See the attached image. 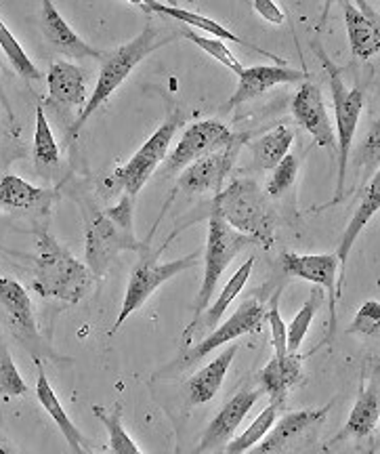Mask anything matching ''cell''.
<instances>
[{"label": "cell", "instance_id": "cell-16", "mask_svg": "<svg viewBox=\"0 0 380 454\" xmlns=\"http://www.w3.org/2000/svg\"><path fill=\"white\" fill-rule=\"evenodd\" d=\"M307 81V72L294 70L291 66H254L244 67L237 76V87L227 101V110L240 104H246L254 98H260L268 90L280 87V84H294Z\"/></svg>", "mask_w": 380, "mask_h": 454}, {"label": "cell", "instance_id": "cell-4", "mask_svg": "<svg viewBox=\"0 0 380 454\" xmlns=\"http://www.w3.org/2000/svg\"><path fill=\"white\" fill-rule=\"evenodd\" d=\"M315 55L320 57L322 66L328 74V82H330V93L334 101V114H337V150H338V179H337V194L332 198V204L343 200L345 196V181H347V164L351 156V147H353L355 130L360 124L361 110H364V93L361 89H349L343 82L338 66L334 64L326 51L315 44Z\"/></svg>", "mask_w": 380, "mask_h": 454}, {"label": "cell", "instance_id": "cell-11", "mask_svg": "<svg viewBox=\"0 0 380 454\" xmlns=\"http://www.w3.org/2000/svg\"><path fill=\"white\" fill-rule=\"evenodd\" d=\"M280 268L283 274L300 278L317 284L328 294V309H330V326H328V334L324 345L332 343L334 333H337V303H338V291H337V276H338V259L337 254H299V253H282L280 254Z\"/></svg>", "mask_w": 380, "mask_h": 454}, {"label": "cell", "instance_id": "cell-14", "mask_svg": "<svg viewBox=\"0 0 380 454\" xmlns=\"http://www.w3.org/2000/svg\"><path fill=\"white\" fill-rule=\"evenodd\" d=\"M291 107L292 116L315 139L317 145L337 150V135H334L330 114H328L322 89L315 82L305 81L299 93L294 95Z\"/></svg>", "mask_w": 380, "mask_h": 454}, {"label": "cell", "instance_id": "cell-23", "mask_svg": "<svg viewBox=\"0 0 380 454\" xmlns=\"http://www.w3.org/2000/svg\"><path fill=\"white\" fill-rule=\"evenodd\" d=\"M252 268H254V257H248L240 265V268H237L236 274L227 280L223 291H221V294H219V299L214 301V303L208 305L206 311H204V314L198 317L196 322H191V325L185 328V333H183L185 340H190L194 333H202L204 337H206L208 333H213L214 328L219 326V322L223 320L225 311L231 305V301H234L237 294L242 293V288L246 286L248 278H251V274H252Z\"/></svg>", "mask_w": 380, "mask_h": 454}, {"label": "cell", "instance_id": "cell-26", "mask_svg": "<svg viewBox=\"0 0 380 454\" xmlns=\"http://www.w3.org/2000/svg\"><path fill=\"white\" fill-rule=\"evenodd\" d=\"M34 364H36V397L38 402H41V406L44 411L49 412V417L53 419L57 427H59L61 434H64V438L67 444H70L72 452L74 454H82L84 452V438L81 434V429L76 427V425L72 423L70 414L66 412L64 404L59 402V397H57L53 385H50L47 372H44V366H43V360H34Z\"/></svg>", "mask_w": 380, "mask_h": 454}, {"label": "cell", "instance_id": "cell-32", "mask_svg": "<svg viewBox=\"0 0 380 454\" xmlns=\"http://www.w3.org/2000/svg\"><path fill=\"white\" fill-rule=\"evenodd\" d=\"M0 49L4 51V55H7L11 66L15 67V72L19 74L21 78H26V81H41L43 78L41 70H38L36 64L27 57L24 47H21L19 41L13 36V32L9 30L3 20H0Z\"/></svg>", "mask_w": 380, "mask_h": 454}, {"label": "cell", "instance_id": "cell-15", "mask_svg": "<svg viewBox=\"0 0 380 454\" xmlns=\"http://www.w3.org/2000/svg\"><path fill=\"white\" fill-rule=\"evenodd\" d=\"M263 394H265L263 389H248V387L237 391V394L217 412V417L213 419L206 431H204L200 446L196 448L194 454H202L206 450H213V448L227 444V442L234 438L237 427H240L244 419H246V414L252 411V406L257 404Z\"/></svg>", "mask_w": 380, "mask_h": 454}, {"label": "cell", "instance_id": "cell-5", "mask_svg": "<svg viewBox=\"0 0 380 454\" xmlns=\"http://www.w3.org/2000/svg\"><path fill=\"white\" fill-rule=\"evenodd\" d=\"M81 208L84 217V254L93 278L104 276L118 253H141L143 244L137 240L135 231L124 230L112 217H107L105 208H99L90 200H81Z\"/></svg>", "mask_w": 380, "mask_h": 454}, {"label": "cell", "instance_id": "cell-39", "mask_svg": "<svg viewBox=\"0 0 380 454\" xmlns=\"http://www.w3.org/2000/svg\"><path fill=\"white\" fill-rule=\"evenodd\" d=\"M380 328V303L376 299H368L361 303V308L357 309L353 322L347 326L349 334H361V337L372 339L378 337Z\"/></svg>", "mask_w": 380, "mask_h": 454}, {"label": "cell", "instance_id": "cell-29", "mask_svg": "<svg viewBox=\"0 0 380 454\" xmlns=\"http://www.w3.org/2000/svg\"><path fill=\"white\" fill-rule=\"evenodd\" d=\"M294 141V133L286 124H277L263 137L252 144V156L263 170H274L283 158L291 154V145Z\"/></svg>", "mask_w": 380, "mask_h": 454}, {"label": "cell", "instance_id": "cell-8", "mask_svg": "<svg viewBox=\"0 0 380 454\" xmlns=\"http://www.w3.org/2000/svg\"><path fill=\"white\" fill-rule=\"evenodd\" d=\"M181 122H183V114L174 110L156 129V133L139 147L137 154L130 158L124 167L113 170V175L110 177V187L124 190V194L135 200L139 196V192L143 190V185L150 181L151 175L156 173V168L167 160L170 141H173Z\"/></svg>", "mask_w": 380, "mask_h": 454}, {"label": "cell", "instance_id": "cell-22", "mask_svg": "<svg viewBox=\"0 0 380 454\" xmlns=\"http://www.w3.org/2000/svg\"><path fill=\"white\" fill-rule=\"evenodd\" d=\"M303 356L288 354L286 357H271L259 374L260 389L269 394L274 404H283L294 385L303 381Z\"/></svg>", "mask_w": 380, "mask_h": 454}, {"label": "cell", "instance_id": "cell-27", "mask_svg": "<svg viewBox=\"0 0 380 454\" xmlns=\"http://www.w3.org/2000/svg\"><path fill=\"white\" fill-rule=\"evenodd\" d=\"M55 196L53 190L27 184L17 175H4L0 179V211H32V208L47 211Z\"/></svg>", "mask_w": 380, "mask_h": 454}, {"label": "cell", "instance_id": "cell-42", "mask_svg": "<svg viewBox=\"0 0 380 454\" xmlns=\"http://www.w3.org/2000/svg\"><path fill=\"white\" fill-rule=\"evenodd\" d=\"M17 156V152H11L7 147L0 145V164H9Z\"/></svg>", "mask_w": 380, "mask_h": 454}, {"label": "cell", "instance_id": "cell-41", "mask_svg": "<svg viewBox=\"0 0 380 454\" xmlns=\"http://www.w3.org/2000/svg\"><path fill=\"white\" fill-rule=\"evenodd\" d=\"M0 454H21V452L17 450V448L11 444V442L4 438L3 434H0Z\"/></svg>", "mask_w": 380, "mask_h": 454}, {"label": "cell", "instance_id": "cell-20", "mask_svg": "<svg viewBox=\"0 0 380 454\" xmlns=\"http://www.w3.org/2000/svg\"><path fill=\"white\" fill-rule=\"evenodd\" d=\"M380 208V175L376 173L374 175L372 184L368 185L364 198H361L360 207L355 208L353 217L349 219L347 227H345L343 236H340L338 240V248H337V259H338V282H337V291H338V297L343 294V284H345V271H347V259H349V253L351 248H353V244L357 238H360L361 230L370 223L374 215L378 213Z\"/></svg>", "mask_w": 380, "mask_h": 454}, {"label": "cell", "instance_id": "cell-25", "mask_svg": "<svg viewBox=\"0 0 380 454\" xmlns=\"http://www.w3.org/2000/svg\"><path fill=\"white\" fill-rule=\"evenodd\" d=\"M237 354V345H229L225 351L214 357L211 364H206L202 371H198L190 381L185 383L187 400L191 406L208 404L214 395L219 394L221 385H223L227 372H229L231 362Z\"/></svg>", "mask_w": 380, "mask_h": 454}, {"label": "cell", "instance_id": "cell-10", "mask_svg": "<svg viewBox=\"0 0 380 454\" xmlns=\"http://www.w3.org/2000/svg\"><path fill=\"white\" fill-rule=\"evenodd\" d=\"M0 314L9 331L30 351L34 360H41L44 345L38 334L32 299L26 288L9 276H0Z\"/></svg>", "mask_w": 380, "mask_h": 454}, {"label": "cell", "instance_id": "cell-7", "mask_svg": "<svg viewBox=\"0 0 380 454\" xmlns=\"http://www.w3.org/2000/svg\"><path fill=\"white\" fill-rule=\"evenodd\" d=\"M248 244H254L252 238L240 234L234 227H229L223 219H219L217 215H211L208 219V240L206 248H204V276H202V286L198 291V297L194 301V320L200 317L211 305V299L214 291H217L221 276L225 274V270L229 268V263L240 254ZM190 322V325H191Z\"/></svg>", "mask_w": 380, "mask_h": 454}, {"label": "cell", "instance_id": "cell-28", "mask_svg": "<svg viewBox=\"0 0 380 454\" xmlns=\"http://www.w3.org/2000/svg\"><path fill=\"white\" fill-rule=\"evenodd\" d=\"M345 24H347V36L351 53L357 59H372L380 51V30L378 24L361 15V11L353 3H343Z\"/></svg>", "mask_w": 380, "mask_h": 454}, {"label": "cell", "instance_id": "cell-12", "mask_svg": "<svg viewBox=\"0 0 380 454\" xmlns=\"http://www.w3.org/2000/svg\"><path fill=\"white\" fill-rule=\"evenodd\" d=\"M231 139H234V133L221 121H202L191 124L183 133L177 147L164 160L162 175L168 177V175L179 173V170H183L204 156L225 150L231 144Z\"/></svg>", "mask_w": 380, "mask_h": 454}, {"label": "cell", "instance_id": "cell-33", "mask_svg": "<svg viewBox=\"0 0 380 454\" xmlns=\"http://www.w3.org/2000/svg\"><path fill=\"white\" fill-rule=\"evenodd\" d=\"M322 301H324V291H322V288H314L309 299L305 301L303 308H300L299 314L294 316L292 325L288 326V351H291V354H297L300 345H303V340L307 337L311 328V322H314L317 309H320Z\"/></svg>", "mask_w": 380, "mask_h": 454}, {"label": "cell", "instance_id": "cell-44", "mask_svg": "<svg viewBox=\"0 0 380 454\" xmlns=\"http://www.w3.org/2000/svg\"><path fill=\"white\" fill-rule=\"evenodd\" d=\"M82 454H93V452H87V450H84V452H82Z\"/></svg>", "mask_w": 380, "mask_h": 454}, {"label": "cell", "instance_id": "cell-9", "mask_svg": "<svg viewBox=\"0 0 380 454\" xmlns=\"http://www.w3.org/2000/svg\"><path fill=\"white\" fill-rule=\"evenodd\" d=\"M265 311H268V308H265V303H260L259 299H246L240 308L234 311V316H231L229 320H225L223 325L214 328L213 333H208L200 343L194 345L191 349H187L185 354H181L179 360L174 362V364H170L167 371L158 374V377H164V374H177L183 371L185 366L196 364V362L202 360L204 356L213 354V351L221 349L223 345L231 343V340L240 339L244 334L259 333L265 322Z\"/></svg>", "mask_w": 380, "mask_h": 454}, {"label": "cell", "instance_id": "cell-3", "mask_svg": "<svg viewBox=\"0 0 380 454\" xmlns=\"http://www.w3.org/2000/svg\"><path fill=\"white\" fill-rule=\"evenodd\" d=\"M160 44H164L160 43V30H158L156 26H147L143 32L133 38V41H128L127 44H120L118 49L107 51V53L101 55V72L97 84H95L93 93H90V98L87 99V106L82 107L78 121L70 127V133H67L70 139L78 137V133H81V129L87 124L89 118L93 116L113 93H116V89L127 81L135 67H137L151 51L160 47Z\"/></svg>", "mask_w": 380, "mask_h": 454}, {"label": "cell", "instance_id": "cell-36", "mask_svg": "<svg viewBox=\"0 0 380 454\" xmlns=\"http://www.w3.org/2000/svg\"><path fill=\"white\" fill-rule=\"evenodd\" d=\"M27 394V385L17 371L7 343L0 339V397H19Z\"/></svg>", "mask_w": 380, "mask_h": 454}, {"label": "cell", "instance_id": "cell-18", "mask_svg": "<svg viewBox=\"0 0 380 454\" xmlns=\"http://www.w3.org/2000/svg\"><path fill=\"white\" fill-rule=\"evenodd\" d=\"M41 30L44 38L53 44V47L67 57L74 59H101V51L93 49L87 41H82L76 32L72 30L70 24L59 15L53 3L44 0L41 4Z\"/></svg>", "mask_w": 380, "mask_h": 454}, {"label": "cell", "instance_id": "cell-37", "mask_svg": "<svg viewBox=\"0 0 380 454\" xmlns=\"http://www.w3.org/2000/svg\"><path fill=\"white\" fill-rule=\"evenodd\" d=\"M280 294H282V288H277L274 293V297H271L268 303L269 308L265 311V320L269 322V328H271V345H274V351H275V357H286L291 351H288V326L286 322L282 320V314H280Z\"/></svg>", "mask_w": 380, "mask_h": 454}, {"label": "cell", "instance_id": "cell-40", "mask_svg": "<svg viewBox=\"0 0 380 454\" xmlns=\"http://www.w3.org/2000/svg\"><path fill=\"white\" fill-rule=\"evenodd\" d=\"M252 9L254 13H259V17H263L265 21H269L274 26L283 24V17H286L282 13V9L275 3H271V0H257Z\"/></svg>", "mask_w": 380, "mask_h": 454}, {"label": "cell", "instance_id": "cell-31", "mask_svg": "<svg viewBox=\"0 0 380 454\" xmlns=\"http://www.w3.org/2000/svg\"><path fill=\"white\" fill-rule=\"evenodd\" d=\"M93 414L104 423L110 435V450L112 454H145L141 448L135 444L133 438L128 435V431L122 425V404L113 406V411H105L101 404L93 406Z\"/></svg>", "mask_w": 380, "mask_h": 454}, {"label": "cell", "instance_id": "cell-2", "mask_svg": "<svg viewBox=\"0 0 380 454\" xmlns=\"http://www.w3.org/2000/svg\"><path fill=\"white\" fill-rule=\"evenodd\" d=\"M254 244L269 248L274 244L275 211L269 196L254 179H234L213 200V213Z\"/></svg>", "mask_w": 380, "mask_h": 454}, {"label": "cell", "instance_id": "cell-35", "mask_svg": "<svg viewBox=\"0 0 380 454\" xmlns=\"http://www.w3.org/2000/svg\"><path fill=\"white\" fill-rule=\"evenodd\" d=\"M179 34L183 38H187L190 43H194L196 47H200L204 53L214 57V59H217L221 66L229 67V70L234 72L236 76H240V74L244 72V66L240 64V61H237V57L231 53V51L227 49V44L223 41H219V38H206V36H202V34H196L191 30H183Z\"/></svg>", "mask_w": 380, "mask_h": 454}, {"label": "cell", "instance_id": "cell-6", "mask_svg": "<svg viewBox=\"0 0 380 454\" xmlns=\"http://www.w3.org/2000/svg\"><path fill=\"white\" fill-rule=\"evenodd\" d=\"M139 254L141 259L133 268V271H130L127 293H124V301H122V309L120 314H118L116 322H113V326L110 328V337H113V334L120 331V326L128 320V316H133L135 311L143 308L147 299H150L164 282L173 280L174 276L183 274L185 270L196 268V265L200 263L202 251L190 253L187 257L168 261V263H160V259H158L160 257V253L147 251L145 247L141 248Z\"/></svg>", "mask_w": 380, "mask_h": 454}, {"label": "cell", "instance_id": "cell-38", "mask_svg": "<svg viewBox=\"0 0 380 454\" xmlns=\"http://www.w3.org/2000/svg\"><path fill=\"white\" fill-rule=\"evenodd\" d=\"M297 175H299V158L294 154H288L274 168V173H271L268 187H265V194L269 198H282L294 185Z\"/></svg>", "mask_w": 380, "mask_h": 454}, {"label": "cell", "instance_id": "cell-21", "mask_svg": "<svg viewBox=\"0 0 380 454\" xmlns=\"http://www.w3.org/2000/svg\"><path fill=\"white\" fill-rule=\"evenodd\" d=\"M139 9L147 11V13H158V15H164V17H170V20H177V21H183V24L196 27V30H202L204 34H214V38H219V41H231V43H237L242 44V47H248L252 51H257V53L269 57V59H274L277 66H288L286 61L282 59V57H277L271 53V51H263L257 44L244 41V38L237 36V34L229 32L227 27H223L217 21L211 20V17H204L200 13H196V11H187V9H181V7H174V4H162V3H154V0H150V3H139L137 4Z\"/></svg>", "mask_w": 380, "mask_h": 454}, {"label": "cell", "instance_id": "cell-30", "mask_svg": "<svg viewBox=\"0 0 380 454\" xmlns=\"http://www.w3.org/2000/svg\"><path fill=\"white\" fill-rule=\"evenodd\" d=\"M280 408V404H274V402H271V404L248 425V429H244L237 438H231L227 442V454H246L251 452L254 446L260 444L265 435H268L271 427L275 425Z\"/></svg>", "mask_w": 380, "mask_h": 454}, {"label": "cell", "instance_id": "cell-13", "mask_svg": "<svg viewBox=\"0 0 380 454\" xmlns=\"http://www.w3.org/2000/svg\"><path fill=\"white\" fill-rule=\"evenodd\" d=\"M244 144H246V135H234V139H231V144L225 150H219L214 154H208L200 158V160L191 162L190 167L181 170L177 179L179 190L183 194H206V192H213L217 196L221 187L225 185L227 175L234 168Z\"/></svg>", "mask_w": 380, "mask_h": 454}, {"label": "cell", "instance_id": "cell-34", "mask_svg": "<svg viewBox=\"0 0 380 454\" xmlns=\"http://www.w3.org/2000/svg\"><path fill=\"white\" fill-rule=\"evenodd\" d=\"M34 158L43 167H50V164L59 162V147L53 137V130L49 127L47 114L44 107H36V127H34Z\"/></svg>", "mask_w": 380, "mask_h": 454}, {"label": "cell", "instance_id": "cell-1", "mask_svg": "<svg viewBox=\"0 0 380 454\" xmlns=\"http://www.w3.org/2000/svg\"><path fill=\"white\" fill-rule=\"evenodd\" d=\"M36 265H34V293L43 299H57L76 305L93 288L95 278L87 263L78 261L47 230L36 234Z\"/></svg>", "mask_w": 380, "mask_h": 454}, {"label": "cell", "instance_id": "cell-17", "mask_svg": "<svg viewBox=\"0 0 380 454\" xmlns=\"http://www.w3.org/2000/svg\"><path fill=\"white\" fill-rule=\"evenodd\" d=\"M330 411H332V402L322 408H305V411H294V412L283 414L280 421H275L269 434L265 435L263 442L252 448L251 454H282L294 440L299 438V435H303L305 431L315 427V425L324 423Z\"/></svg>", "mask_w": 380, "mask_h": 454}, {"label": "cell", "instance_id": "cell-43", "mask_svg": "<svg viewBox=\"0 0 380 454\" xmlns=\"http://www.w3.org/2000/svg\"><path fill=\"white\" fill-rule=\"evenodd\" d=\"M0 99H3V106H4V110H7L9 118H13V112H11V106H9V101H7V95H4L3 87H0Z\"/></svg>", "mask_w": 380, "mask_h": 454}, {"label": "cell", "instance_id": "cell-24", "mask_svg": "<svg viewBox=\"0 0 380 454\" xmlns=\"http://www.w3.org/2000/svg\"><path fill=\"white\" fill-rule=\"evenodd\" d=\"M49 95L57 104L67 107L87 106V72L70 61H57L47 74Z\"/></svg>", "mask_w": 380, "mask_h": 454}, {"label": "cell", "instance_id": "cell-19", "mask_svg": "<svg viewBox=\"0 0 380 454\" xmlns=\"http://www.w3.org/2000/svg\"><path fill=\"white\" fill-rule=\"evenodd\" d=\"M378 417H380V400H378V385L370 383L368 387L360 391L353 411H351L345 427L334 435L332 440L326 442L324 452L328 454L332 448L345 444L347 440H364L368 435H372V431L378 427Z\"/></svg>", "mask_w": 380, "mask_h": 454}]
</instances>
